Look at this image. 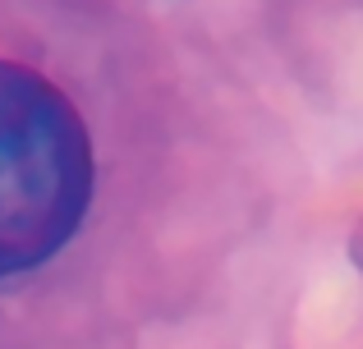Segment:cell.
<instances>
[{"instance_id": "obj_1", "label": "cell", "mask_w": 363, "mask_h": 349, "mask_svg": "<svg viewBox=\"0 0 363 349\" xmlns=\"http://www.w3.org/2000/svg\"><path fill=\"white\" fill-rule=\"evenodd\" d=\"M92 202V138L37 69L0 60V280L51 262Z\"/></svg>"}]
</instances>
